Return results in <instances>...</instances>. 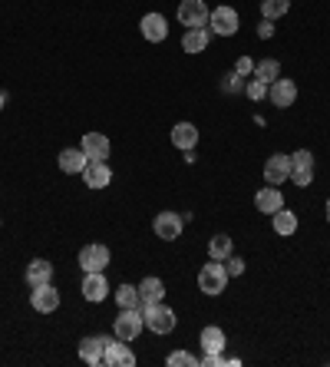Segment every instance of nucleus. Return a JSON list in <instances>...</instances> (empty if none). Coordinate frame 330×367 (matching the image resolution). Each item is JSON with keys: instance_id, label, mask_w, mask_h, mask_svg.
<instances>
[{"instance_id": "obj_1", "label": "nucleus", "mask_w": 330, "mask_h": 367, "mask_svg": "<svg viewBox=\"0 0 330 367\" xmlns=\"http://www.w3.org/2000/svg\"><path fill=\"white\" fill-rule=\"evenodd\" d=\"M142 318H145V328H149L152 334H172V331H175V311H172L169 305H162V301L142 305Z\"/></svg>"}, {"instance_id": "obj_2", "label": "nucleus", "mask_w": 330, "mask_h": 367, "mask_svg": "<svg viewBox=\"0 0 330 367\" xmlns=\"http://www.w3.org/2000/svg\"><path fill=\"white\" fill-rule=\"evenodd\" d=\"M228 285V271H225V261H208V265H202V271H198V291L202 295H221Z\"/></svg>"}, {"instance_id": "obj_3", "label": "nucleus", "mask_w": 330, "mask_h": 367, "mask_svg": "<svg viewBox=\"0 0 330 367\" xmlns=\"http://www.w3.org/2000/svg\"><path fill=\"white\" fill-rule=\"evenodd\" d=\"M142 328H145L142 311L139 308H123L119 311V318H116V324H113V334L119 341H136L142 334Z\"/></svg>"}, {"instance_id": "obj_4", "label": "nucleus", "mask_w": 330, "mask_h": 367, "mask_svg": "<svg viewBox=\"0 0 330 367\" xmlns=\"http://www.w3.org/2000/svg\"><path fill=\"white\" fill-rule=\"evenodd\" d=\"M208 23H211V33H218V37H235L238 27H241L235 7H215L208 13Z\"/></svg>"}, {"instance_id": "obj_5", "label": "nucleus", "mask_w": 330, "mask_h": 367, "mask_svg": "<svg viewBox=\"0 0 330 367\" xmlns=\"http://www.w3.org/2000/svg\"><path fill=\"white\" fill-rule=\"evenodd\" d=\"M208 13L211 10L205 7V0H182L179 4V20H182V27H208Z\"/></svg>"}, {"instance_id": "obj_6", "label": "nucleus", "mask_w": 330, "mask_h": 367, "mask_svg": "<svg viewBox=\"0 0 330 367\" xmlns=\"http://www.w3.org/2000/svg\"><path fill=\"white\" fill-rule=\"evenodd\" d=\"M182 225H185V219L179 212H159L152 219V232L159 235V239H165V242H175L182 235Z\"/></svg>"}, {"instance_id": "obj_7", "label": "nucleus", "mask_w": 330, "mask_h": 367, "mask_svg": "<svg viewBox=\"0 0 330 367\" xmlns=\"http://www.w3.org/2000/svg\"><path fill=\"white\" fill-rule=\"evenodd\" d=\"M291 179V155L274 153L268 163H264V182L268 185H281Z\"/></svg>"}, {"instance_id": "obj_8", "label": "nucleus", "mask_w": 330, "mask_h": 367, "mask_svg": "<svg viewBox=\"0 0 330 367\" xmlns=\"http://www.w3.org/2000/svg\"><path fill=\"white\" fill-rule=\"evenodd\" d=\"M30 305H33V311H40V314H53V311L60 308V291L53 288V285H37V288L30 291Z\"/></svg>"}, {"instance_id": "obj_9", "label": "nucleus", "mask_w": 330, "mask_h": 367, "mask_svg": "<svg viewBox=\"0 0 330 367\" xmlns=\"http://www.w3.org/2000/svg\"><path fill=\"white\" fill-rule=\"evenodd\" d=\"M103 364L109 367H136V354L129 351V341H119V338H109L106 344V354H103Z\"/></svg>"}, {"instance_id": "obj_10", "label": "nucleus", "mask_w": 330, "mask_h": 367, "mask_svg": "<svg viewBox=\"0 0 330 367\" xmlns=\"http://www.w3.org/2000/svg\"><path fill=\"white\" fill-rule=\"evenodd\" d=\"M109 248L106 245H86L83 251H79V268L83 271H106V265H109Z\"/></svg>"}, {"instance_id": "obj_11", "label": "nucleus", "mask_w": 330, "mask_h": 367, "mask_svg": "<svg viewBox=\"0 0 330 367\" xmlns=\"http://www.w3.org/2000/svg\"><path fill=\"white\" fill-rule=\"evenodd\" d=\"M79 175L86 179V185H89V189H106V185L113 182V169H109L103 159H89V163H86V169Z\"/></svg>"}, {"instance_id": "obj_12", "label": "nucleus", "mask_w": 330, "mask_h": 367, "mask_svg": "<svg viewBox=\"0 0 330 367\" xmlns=\"http://www.w3.org/2000/svg\"><path fill=\"white\" fill-rule=\"evenodd\" d=\"M268 93H271V103L277 109H287V106H294V99H297V83L294 80H274L271 87H268Z\"/></svg>"}, {"instance_id": "obj_13", "label": "nucleus", "mask_w": 330, "mask_h": 367, "mask_svg": "<svg viewBox=\"0 0 330 367\" xmlns=\"http://www.w3.org/2000/svg\"><path fill=\"white\" fill-rule=\"evenodd\" d=\"M139 27H142V37L149 40V43H162V40L169 37V20L162 17V13H145Z\"/></svg>"}, {"instance_id": "obj_14", "label": "nucleus", "mask_w": 330, "mask_h": 367, "mask_svg": "<svg viewBox=\"0 0 330 367\" xmlns=\"http://www.w3.org/2000/svg\"><path fill=\"white\" fill-rule=\"evenodd\" d=\"M106 344H109V338H103V334H96V338H83L79 341V358H83L89 367H99L103 364V354H106Z\"/></svg>"}, {"instance_id": "obj_15", "label": "nucleus", "mask_w": 330, "mask_h": 367, "mask_svg": "<svg viewBox=\"0 0 330 367\" xmlns=\"http://www.w3.org/2000/svg\"><path fill=\"white\" fill-rule=\"evenodd\" d=\"M79 149L86 153V159H103V163H106V159H109V153H113V143H109L103 133H86Z\"/></svg>"}, {"instance_id": "obj_16", "label": "nucleus", "mask_w": 330, "mask_h": 367, "mask_svg": "<svg viewBox=\"0 0 330 367\" xmlns=\"http://www.w3.org/2000/svg\"><path fill=\"white\" fill-rule=\"evenodd\" d=\"M109 295V281H106L103 271H86L83 278V298L86 301H106Z\"/></svg>"}, {"instance_id": "obj_17", "label": "nucleus", "mask_w": 330, "mask_h": 367, "mask_svg": "<svg viewBox=\"0 0 330 367\" xmlns=\"http://www.w3.org/2000/svg\"><path fill=\"white\" fill-rule=\"evenodd\" d=\"M255 209L258 212H264V215H274L277 209H284V195L274 189V185H264L261 192L255 195Z\"/></svg>"}, {"instance_id": "obj_18", "label": "nucleus", "mask_w": 330, "mask_h": 367, "mask_svg": "<svg viewBox=\"0 0 330 367\" xmlns=\"http://www.w3.org/2000/svg\"><path fill=\"white\" fill-rule=\"evenodd\" d=\"M195 143H198V129L192 123L172 126V146H179L182 153H189V149H195Z\"/></svg>"}, {"instance_id": "obj_19", "label": "nucleus", "mask_w": 330, "mask_h": 367, "mask_svg": "<svg viewBox=\"0 0 330 367\" xmlns=\"http://www.w3.org/2000/svg\"><path fill=\"white\" fill-rule=\"evenodd\" d=\"M27 281L30 288H37V285H50L53 281V265L47 258H33L27 265Z\"/></svg>"}, {"instance_id": "obj_20", "label": "nucleus", "mask_w": 330, "mask_h": 367, "mask_svg": "<svg viewBox=\"0 0 330 367\" xmlns=\"http://www.w3.org/2000/svg\"><path fill=\"white\" fill-rule=\"evenodd\" d=\"M165 298V285H162V278H155V275H149V278L139 281V301L142 305H155V301Z\"/></svg>"}, {"instance_id": "obj_21", "label": "nucleus", "mask_w": 330, "mask_h": 367, "mask_svg": "<svg viewBox=\"0 0 330 367\" xmlns=\"http://www.w3.org/2000/svg\"><path fill=\"white\" fill-rule=\"evenodd\" d=\"M57 163H60V169H63L66 175H76V172H83L89 159H86V153H83V149H63Z\"/></svg>"}, {"instance_id": "obj_22", "label": "nucleus", "mask_w": 330, "mask_h": 367, "mask_svg": "<svg viewBox=\"0 0 330 367\" xmlns=\"http://www.w3.org/2000/svg\"><path fill=\"white\" fill-rule=\"evenodd\" d=\"M271 225H274V232L281 235V239H287V235L297 232V215L287 212V209H277V212L271 215Z\"/></svg>"}, {"instance_id": "obj_23", "label": "nucleus", "mask_w": 330, "mask_h": 367, "mask_svg": "<svg viewBox=\"0 0 330 367\" xmlns=\"http://www.w3.org/2000/svg\"><path fill=\"white\" fill-rule=\"evenodd\" d=\"M205 47H208V30L205 27L185 30V37H182V50H185V53H202Z\"/></svg>"}, {"instance_id": "obj_24", "label": "nucleus", "mask_w": 330, "mask_h": 367, "mask_svg": "<svg viewBox=\"0 0 330 367\" xmlns=\"http://www.w3.org/2000/svg\"><path fill=\"white\" fill-rule=\"evenodd\" d=\"M281 77V63H277V60H258L255 63V80H261V83H268V87H271L274 80Z\"/></svg>"}, {"instance_id": "obj_25", "label": "nucleus", "mask_w": 330, "mask_h": 367, "mask_svg": "<svg viewBox=\"0 0 330 367\" xmlns=\"http://www.w3.org/2000/svg\"><path fill=\"white\" fill-rule=\"evenodd\" d=\"M202 348L205 351H225V331L215 328V324H208V328H202Z\"/></svg>"}, {"instance_id": "obj_26", "label": "nucleus", "mask_w": 330, "mask_h": 367, "mask_svg": "<svg viewBox=\"0 0 330 367\" xmlns=\"http://www.w3.org/2000/svg\"><path fill=\"white\" fill-rule=\"evenodd\" d=\"M228 255H231V239H228V235H215V239L208 242V258L225 261Z\"/></svg>"}, {"instance_id": "obj_27", "label": "nucleus", "mask_w": 330, "mask_h": 367, "mask_svg": "<svg viewBox=\"0 0 330 367\" xmlns=\"http://www.w3.org/2000/svg\"><path fill=\"white\" fill-rule=\"evenodd\" d=\"M116 301H119V308H139V288L136 285H119L116 288Z\"/></svg>"}, {"instance_id": "obj_28", "label": "nucleus", "mask_w": 330, "mask_h": 367, "mask_svg": "<svg viewBox=\"0 0 330 367\" xmlns=\"http://www.w3.org/2000/svg\"><path fill=\"white\" fill-rule=\"evenodd\" d=\"M291 10V0H261V17L264 20H277Z\"/></svg>"}, {"instance_id": "obj_29", "label": "nucleus", "mask_w": 330, "mask_h": 367, "mask_svg": "<svg viewBox=\"0 0 330 367\" xmlns=\"http://www.w3.org/2000/svg\"><path fill=\"white\" fill-rule=\"evenodd\" d=\"M291 172H314V153L311 149H297L291 155Z\"/></svg>"}, {"instance_id": "obj_30", "label": "nucleus", "mask_w": 330, "mask_h": 367, "mask_svg": "<svg viewBox=\"0 0 330 367\" xmlns=\"http://www.w3.org/2000/svg\"><path fill=\"white\" fill-rule=\"evenodd\" d=\"M198 358H192L189 351H175V354H169V367H195Z\"/></svg>"}, {"instance_id": "obj_31", "label": "nucleus", "mask_w": 330, "mask_h": 367, "mask_svg": "<svg viewBox=\"0 0 330 367\" xmlns=\"http://www.w3.org/2000/svg\"><path fill=\"white\" fill-rule=\"evenodd\" d=\"M225 271H228V278H238V275H245V258H235V255H228V258H225Z\"/></svg>"}, {"instance_id": "obj_32", "label": "nucleus", "mask_w": 330, "mask_h": 367, "mask_svg": "<svg viewBox=\"0 0 330 367\" xmlns=\"http://www.w3.org/2000/svg\"><path fill=\"white\" fill-rule=\"evenodd\" d=\"M268 97V83H261V80H251V83H248V99H264Z\"/></svg>"}, {"instance_id": "obj_33", "label": "nucleus", "mask_w": 330, "mask_h": 367, "mask_svg": "<svg viewBox=\"0 0 330 367\" xmlns=\"http://www.w3.org/2000/svg\"><path fill=\"white\" fill-rule=\"evenodd\" d=\"M198 364H205V367H221L225 364V358H221V351H208L205 358L198 361Z\"/></svg>"}, {"instance_id": "obj_34", "label": "nucleus", "mask_w": 330, "mask_h": 367, "mask_svg": "<svg viewBox=\"0 0 330 367\" xmlns=\"http://www.w3.org/2000/svg\"><path fill=\"white\" fill-rule=\"evenodd\" d=\"M235 73H238V77H248V73H255V63H251L248 57H241V60L235 63Z\"/></svg>"}, {"instance_id": "obj_35", "label": "nucleus", "mask_w": 330, "mask_h": 367, "mask_svg": "<svg viewBox=\"0 0 330 367\" xmlns=\"http://www.w3.org/2000/svg\"><path fill=\"white\" fill-rule=\"evenodd\" d=\"M271 23H274V20H261V23H258V37H261V40H268V37L274 33Z\"/></svg>"}, {"instance_id": "obj_36", "label": "nucleus", "mask_w": 330, "mask_h": 367, "mask_svg": "<svg viewBox=\"0 0 330 367\" xmlns=\"http://www.w3.org/2000/svg\"><path fill=\"white\" fill-rule=\"evenodd\" d=\"M4 106H7V97H4V93H0V109H4Z\"/></svg>"}, {"instance_id": "obj_37", "label": "nucleus", "mask_w": 330, "mask_h": 367, "mask_svg": "<svg viewBox=\"0 0 330 367\" xmlns=\"http://www.w3.org/2000/svg\"><path fill=\"white\" fill-rule=\"evenodd\" d=\"M327 222H330V199H327Z\"/></svg>"}]
</instances>
